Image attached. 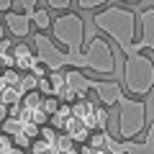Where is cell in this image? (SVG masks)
I'll use <instances>...</instances> for the list:
<instances>
[{
    "label": "cell",
    "mask_w": 154,
    "mask_h": 154,
    "mask_svg": "<svg viewBox=\"0 0 154 154\" xmlns=\"http://www.w3.org/2000/svg\"><path fill=\"white\" fill-rule=\"evenodd\" d=\"M5 36V26H3V23H0V38Z\"/></svg>",
    "instance_id": "obj_18"
},
{
    "label": "cell",
    "mask_w": 154,
    "mask_h": 154,
    "mask_svg": "<svg viewBox=\"0 0 154 154\" xmlns=\"http://www.w3.org/2000/svg\"><path fill=\"white\" fill-rule=\"evenodd\" d=\"M21 8H23V13H28V18H31V13L38 8V0H21Z\"/></svg>",
    "instance_id": "obj_15"
},
{
    "label": "cell",
    "mask_w": 154,
    "mask_h": 154,
    "mask_svg": "<svg viewBox=\"0 0 154 154\" xmlns=\"http://www.w3.org/2000/svg\"><path fill=\"white\" fill-rule=\"evenodd\" d=\"M11 5H13V0H0V13L11 11Z\"/></svg>",
    "instance_id": "obj_17"
},
{
    "label": "cell",
    "mask_w": 154,
    "mask_h": 154,
    "mask_svg": "<svg viewBox=\"0 0 154 154\" xmlns=\"http://www.w3.org/2000/svg\"><path fill=\"white\" fill-rule=\"evenodd\" d=\"M82 69L98 72V75H113L116 72V54L108 38L98 36L90 38V44L82 49Z\"/></svg>",
    "instance_id": "obj_5"
},
{
    "label": "cell",
    "mask_w": 154,
    "mask_h": 154,
    "mask_svg": "<svg viewBox=\"0 0 154 154\" xmlns=\"http://www.w3.org/2000/svg\"><path fill=\"white\" fill-rule=\"evenodd\" d=\"M46 3H49L51 11H69L72 5V0H46Z\"/></svg>",
    "instance_id": "obj_14"
},
{
    "label": "cell",
    "mask_w": 154,
    "mask_h": 154,
    "mask_svg": "<svg viewBox=\"0 0 154 154\" xmlns=\"http://www.w3.org/2000/svg\"><path fill=\"white\" fill-rule=\"evenodd\" d=\"M31 23H36V28H38V31H46V28L51 26L49 11H41V8H36V11L31 13Z\"/></svg>",
    "instance_id": "obj_12"
},
{
    "label": "cell",
    "mask_w": 154,
    "mask_h": 154,
    "mask_svg": "<svg viewBox=\"0 0 154 154\" xmlns=\"http://www.w3.org/2000/svg\"><path fill=\"white\" fill-rule=\"evenodd\" d=\"M103 149L108 154H154V121L149 123L146 136L141 141H123V139H110L108 134H103Z\"/></svg>",
    "instance_id": "obj_6"
},
{
    "label": "cell",
    "mask_w": 154,
    "mask_h": 154,
    "mask_svg": "<svg viewBox=\"0 0 154 154\" xmlns=\"http://www.w3.org/2000/svg\"><path fill=\"white\" fill-rule=\"evenodd\" d=\"M116 105H118V139H123V141L136 139L146 128V105H144V100L123 93Z\"/></svg>",
    "instance_id": "obj_4"
},
{
    "label": "cell",
    "mask_w": 154,
    "mask_h": 154,
    "mask_svg": "<svg viewBox=\"0 0 154 154\" xmlns=\"http://www.w3.org/2000/svg\"><path fill=\"white\" fill-rule=\"evenodd\" d=\"M13 67H18V69H31L33 67V62H36V54H33V49L28 44H18V46H13Z\"/></svg>",
    "instance_id": "obj_11"
},
{
    "label": "cell",
    "mask_w": 154,
    "mask_h": 154,
    "mask_svg": "<svg viewBox=\"0 0 154 154\" xmlns=\"http://www.w3.org/2000/svg\"><path fill=\"white\" fill-rule=\"evenodd\" d=\"M108 0H77V5L82 8V11H95V8H100V5H105Z\"/></svg>",
    "instance_id": "obj_13"
},
{
    "label": "cell",
    "mask_w": 154,
    "mask_h": 154,
    "mask_svg": "<svg viewBox=\"0 0 154 154\" xmlns=\"http://www.w3.org/2000/svg\"><path fill=\"white\" fill-rule=\"evenodd\" d=\"M139 26H141V36L134 38L131 44L123 49V57L141 54V51H154V8H144L136 16Z\"/></svg>",
    "instance_id": "obj_7"
},
{
    "label": "cell",
    "mask_w": 154,
    "mask_h": 154,
    "mask_svg": "<svg viewBox=\"0 0 154 154\" xmlns=\"http://www.w3.org/2000/svg\"><path fill=\"white\" fill-rule=\"evenodd\" d=\"M123 88L131 98H144L154 90V59L149 54H131L123 59Z\"/></svg>",
    "instance_id": "obj_3"
},
{
    "label": "cell",
    "mask_w": 154,
    "mask_h": 154,
    "mask_svg": "<svg viewBox=\"0 0 154 154\" xmlns=\"http://www.w3.org/2000/svg\"><path fill=\"white\" fill-rule=\"evenodd\" d=\"M51 33L59 46H64V69H82V41H85V21L77 13H62L51 21Z\"/></svg>",
    "instance_id": "obj_1"
},
{
    "label": "cell",
    "mask_w": 154,
    "mask_h": 154,
    "mask_svg": "<svg viewBox=\"0 0 154 154\" xmlns=\"http://www.w3.org/2000/svg\"><path fill=\"white\" fill-rule=\"evenodd\" d=\"M33 54H36V59L49 72L64 69V51L57 49V44L46 36V33H36V36H33Z\"/></svg>",
    "instance_id": "obj_8"
},
{
    "label": "cell",
    "mask_w": 154,
    "mask_h": 154,
    "mask_svg": "<svg viewBox=\"0 0 154 154\" xmlns=\"http://www.w3.org/2000/svg\"><path fill=\"white\" fill-rule=\"evenodd\" d=\"M54 108H57V103H54V100H46V103H44V110H46V113H54Z\"/></svg>",
    "instance_id": "obj_16"
},
{
    "label": "cell",
    "mask_w": 154,
    "mask_h": 154,
    "mask_svg": "<svg viewBox=\"0 0 154 154\" xmlns=\"http://www.w3.org/2000/svg\"><path fill=\"white\" fill-rule=\"evenodd\" d=\"M88 90H95L98 100L105 105V108L116 105L118 98L123 95V88L116 82V80H90V77H88Z\"/></svg>",
    "instance_id": "obj_9"
},
{
    "label": "cell",
    "mask_w": 154,
    "mask_h": 154,
    "mask_svg": "<svg viewBox=\"0 0 154 154\" xmlns=\"http://www.w3.org/2000/svg\"><path fill=\"white\" fill-rule=\"evenodd\" d=\"M152 108H154V105H152ZM152 121H154V113H152Z\"/></svg>",
    "instance_id": "obj_20"
},
{
    "label": "cell",
    "mask_w": 154,
    "mask_h": 154,
    "mask_svg": "<svg viewBox=\"0 0 154 154\" xmlns=\"http://www.w3.org/2000/svg\"><path fill=\"white\" fill-rule=\"evenodd\" d=\"M93 23L121 51L136 38V13L123 8V5H108L103 11H98L93 16Z\"/></svg>",
    "instance_id": "obj_2"
},
{
    "label": "cell",
    "mask_w": 154,
    "mask_h": 154,
    "mask_svg": "<svg viewBox=\"0 0 154 154\" xmlns=\"http://www.w3.org/2000/svg\"><path fill=\"white\" fill-rule=\"evenodd\" d=\"M5 28L16 38H26L28 33H31V18H28V13L5 11Z\"/></svg>",
    "instance_id": "obj_10"
},
{
    "label": "cell",
    "mask_w": 154,
    "mask_h": 154,
    "mask_svg": "<svg viewBox=\"0 0 154 154\" xmlns=\"http://www.w3.org/2000/svg\"><path fill=\"white\" fill-rule=\"evenodd\" d=\"M121 3H141V0H121Z\"/></svg>",
    "instance_id": "obj_19"
}]
</instances>
